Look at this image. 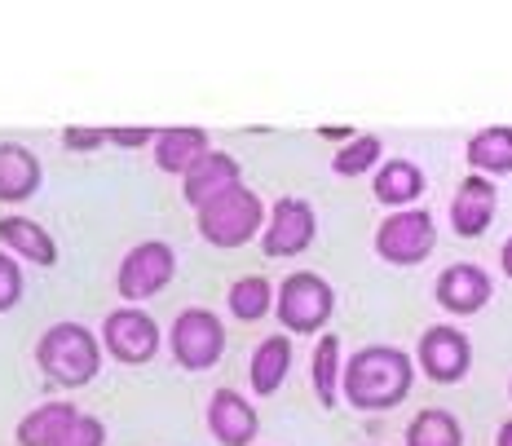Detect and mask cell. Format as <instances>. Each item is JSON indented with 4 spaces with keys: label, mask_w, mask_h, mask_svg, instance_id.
<instances>
[{
    "label": "cell",
    "mask_w": 512,
    "mask_h": 446,
    "mask_svg": "<svg viewBox=\"0 0 512 446\" xmlns=\"http://www.w3.org/2000/svg\"><path fill=\"white\" fill-rule=\"evenodd\" d=\"M18 296H23V270H18V261H9L0 252V314L14 310Z\"/></svg>",
    "instance_id": "4316f807"
},
{
    "label": "cell",
    "mask_w": 512,
    "mask_h": 446,
    "mask_svg": "<svg viewBox=\"0 0 512 446\" xmlns=\"http://www.w3.org/2000/svg\"><path fill=\"white\" fill-rule=\"evenodd\" d=\"M314 208L305 204V199H279L270 212V221H265V235H261V248L265 257H296V252H305L309 243H314Z\"/></svg>",
    "instance_id": "ba28073f"
},
{
    "label": "cell",
    "mask_w": 512,
    "mask_h": 446,
    "mask_svg": "<svg viewBox=\"0 0 512 446\" xmlns=\"http://www.w3.org/2000/svg\"><path fill=\"white\" fill-rule=\"evenodd\" d=\"M102 341L111 349V358L137 367V363H151L155 358L159 327L151 323V314H142V310H115V314H106V323H102Z\"/></svg>",
    "instance_id": "9c48e42d"
},
{
    "label": "cell",
    "mask_w": 512,
    "mask_h": 446,
    "mask_svg": "<svg viewBox=\"0 0 512 446\" xmlns=\"http://www.w3.org/2000/svg\"><path fill=\"white\" fill-rule=\"evenodd\" d=\"M173 354L186 371H208L226 354V327L212 310H186L173 323Z\"/></svg>",
    "instance_id": "8992f818"
},
{
    "label": "cell",
    "mask_w": 512,
    "mask_h": 446,
    "mask_svg": "<svg viewBox=\"0 0 512 446\" xmlns=\"http://www.w3.org/2000/svg\"><path fill=\"white\" fill-rule=\"evenodd\" d=\"M76 416L80 411L67 407V402H40L31 416L18 420V446H53Z\"/></svg>",
    "instance_id": "ffe728a7"
},
{
    "label": "cell",
    "mask_w": 512,
    "mask_h": 446,
    "mask_svg": "<svg viewBox=\"0 0 512 446\" xmlns=\"http://www.w3.org/2000/svg\"><path fill=\"white\" fill-rule=\"evenodd\" d=\"M36 363L53 385H89L98 376V341L80 323H53L36 345Z\"/></svg>",
    "instance_id": "7a4b0ae2"
},
{
    "label": "cell",
    "mask_w": 512,
    "mask_h": 446,
    "mask_svg": "<svg viewBox=\"0 0 512 446\" xmlns=\"http://www.w3.org/2000/svg\"><path fill=\"white\" fill-rule=\"evenodd\" d=\"M499 265H504V274H508V279H512V239L504 243V252H499Z\"/></svg>",
    "instance_id": "4dcf8cb0"
},
{
    "label": "cell",
    "mask_w": 512,
    "mask_h": 446,
    "mask_svg": "<svg viewBox=\"0 0 512 446\" xmlns=\"http://www.w3.org/2000/svg\"><path fill=\"white\" fill-rule=\"evenodd\" d=\"M111 133V142L115 146H146V142H155V129H106Z\"/></svg>",
    "instance_id": "f1b7e54d"
},
{
    "label": "cell",
    "mask_w": 512,
    "mask_h": 446,
    "mask_svg": "<svg viewBox=\"0 0 512 446\" xmlns=\"http://www.w3.org/2000/svg\"><path fill=\"white\" fill-rule=\"evenodd\" d=\"M204 155H208V133L204 129H164L155 137V164L164 168V173L186 177Z\"/></svg>",
    "instance_id": "2e32d148"
},
{
    "label": "cell",
    "mask_w": 512,
    "mask_h": 446,
    "mask_svg": "<svg viewBox=\"0 0 512 446\" xmlns=\"http://www.w3.org/2000/svg\"><path fill=\"white\" fill-rule=\"evenodd\" d=\"M336 385H340V341L327 332L314 349V389H318V402H323L327 411L336 407Z\"/></svg>",
    "instance_id": "cb8c5ba5"
},
{
    "label": "cell",
    "mask_w": 512,
    "mask_h": 446,
    "mask_svg": "<svg viewBox=\"0 0 512 446\" xmlns=\"http://www.w3.org/2000/svg\"><path fill=\"white\" fill-rule=\"evenodd\" d=\"M62 142H67L71 151H93V146L111 142V133H106V129H67V133H62Z\"/></svg>",
    "instance_id": "83f0119b"
},
{
    "label": "cell",
    "mask_w": 512,
    "mask_h": 446,
    "mask_svg": "<svg viewBox=\"0 0 512 446\" xmlns=\"http://www.w3.org/2000/svg\"><path fill=\"white\" fill-rule=\"evenodd\" d=\"M274 305V292L270 283L261 279V274H248V279H239L230 288V314L243 318V323H256V318H265Z\"/></svg>",
    "instance_id": "603a6c76"
},
{
    "label": "cell",
    "mask_w": 512,
    "mask_h": 446,
    "mask_svg": "<svg viewBox=\"0 0 512 446\" xmlns=\"http://www.w3.org/2000/svg\"><path fill=\"white\" fill-rule=\"evenodd\" d=\"M490 274L482 270V265H451V270H442V279H437V305H442L446 314H477V310H486V301H490Z\"/></svg>",
    "instance_id": "8fae6325"
},
{
    "label": "cell",
    "mask_w": 512,
    "mask_h": 446,
    "mask_svg": "<svg viewBox=\"0 0 512 446\" xmlns=\"http://www.w3.org/2000/svg\"><path fill=\"white\" fill-rule=\"evenodd\" d=\"M407 446H464V429L451 411L429 407L407 424Z\"/></svg>",
    "instance_id": "7402d4cb"
},
{
    "label": "cell",
    "mask_w": 512,
    "mask_h": 446,
    "mask_svg": "<svg viewBox=\"0 0 512 446\" xmlns=\"http://www.w3.org/2000/svg\"><path fill=\"white\" fill-rule=\"evenodd\" d=\"M287 367H292V341L287 336H265L261 345H256V354H252V367H248V376H252V389L261 398H270L274 389L287 380Z\"/></svg>",
    "instance_id": "d6986e66"
},
{
    "label": "cell",
    "mask_w": 512,
    "mask_h": 446,
    "mask_svg": "<svg viewBox=\"0 0 512 446\" xmlns=\"http://www.w3.org/2000/svg\"><path fill=\"white\" fill-rule=\"evenodd\" d=\"M0 243H5V248H14L18 257L36 261L40 270L58 265V243H53L45 230H40L36 221H27V217H5V221H0Z\"/></svg>",
    "instance_id": "ac0fdd59"
},
{
    "label": "cell",
    "mask_w": 512,
    "mask_h": 446,
    "mask_svg": "<svg viewBox=\"0 0 512 446\" xmlns=\"http://www.w3.org/2000/svg\"><path fill=\"white\" fill-rule=\"evenodd\" d=\"M31 190H40V159L27 151V146L0 142V199L5 204H18Z\"/></svg>",
    "instance_id": "9a60e30c"
},
{
    "label": "cell",
    "mask_w": 512,
    "mask_h": 446,
    "mask_svg": "<svg viewBox=\"0 0 512 446\" xmlns=\"http://www.w3.org/2000/svg\"><path fill=\"white\" fill-rule=\"evenodd\" d=\"M468 164L477 173H512V129L508 124H495V129H482L468 142Z\"/></svg>",
    "instance_id": "44dd1931"
},
{
    "label": "cell",
    "mask_w": 512,
    "mask_h": 446,
    "mask_svg": "<svg viewBox=\"0 0 512 446\" xmlns=\"http://www.w3.org/2000/svg\"><path fill=\"white\" fill-rule=\"evenodd\" d=\"M261 226H265V208L256 199V190H248L243 182L199 208V235L212 248H243Z\"/></svg>",
    "instance_id": "3957f363"
},
{
    "label": "cell",
    "mask_w": 512,
    "mask_h": 446,
    "mask_svg": "<svg viewBox=\"0 0 512 446\" xmlns=\"http://www.w3.org/2000/svg\"><path fill=\"white\" fill-rule=\"evenodd\" d=\"M495 446H512V420H508V424H499V433H495Z\"/></svg>",
    "instance_id": "f546056e"
},
{
    "label": "cell",
    "mask_w": 512,
    "mask_h": 446,
    "mask_svg": "<svg viewBox=\"0 0 512 446\" xmlns=\"http://www.w3.org/2000/svg\"><path fill=\"white\" fill-rule=\"evenodd\" d=\"M371 190H376L380 204L407 212V204H415V199L424 195V173L411 164V159H389V164H380L376 186Z\"/></svg>",
    "instance_id": "e0dca14e"
},
{
    "label": "cell",
    "mask_w": 512,
    "mask_h": 446,
    "mask_svg": "<svg viewBox=\"0 0 512 446\" xmlns=\"http://www.w3.org/2000/svg\"><path fill=\"white\" fill-rule=\"evenodd\" d=\"M256 407L234 389H217L208 402V429L221 446H248L256 438Z\"/></svg>",
    "instance_id": "4fadbf2b"
},
{
    "label": "cell",
    "mask_w": 512,
    "mask_h": 446,
    "mask_svg": "<svg viewBox=\"0 0 512 446\" xmlns=\"http://www.w3.org/2000/svg\"><path fill=\"white\" fill-rule=\"evenodd\" d=\"M411 380H415V367H411V358L402 354V349L367 345L345 363V380H340V389H345L349 407L389 411V407H398V402L411 394Z\"/></svg>",
    "instance_id": "6da1fadb"
},
{
    "label": "cell",
    "mask_w": 512,
    "mask_h": 446,
    "mask_svg": "<svg viewBox=\"0 0 512 446\" xmlns=\"http://www.w3.org/2000/svg\"><path fill=\"white\" fill-rule=\"evenodd\" d=\"M376 164H380V137H371V133L354 137V142L340 146V151L332 155L336 177H362L367 168H376Z\"/></svg>",
    "instance_id": "d4e9b609"
},
{
    "label": "cell",
    "mask_w": 512,
    "mask_h": 446,
    "mask_svg": "<svg viewBox=\"0 0 512 446\" xmlns=\"http://www.w3.org/2000/svg\"><path fill=\"white\" fill-rule=\"evenodd\" d=\"M495 204H499V190L486 182V177H464L460 190L451 199V226L460 239H477L490 230L495 221Z\"/></svg>",
    "instance_id": "7c38bea8"
},
{
    "label": "cell",
    "mask_w": 512,
    "mask_h": 446,
    "mask_svg": "<svg viewBox=\"0 0 512 446\" xmlns=\"http://www.w3.org/2000/svg\"><path fill=\"white\" fill-rule=\"evenodd\" d=\"M173 274H177L173 248H168V243H159V239H146V243H137V248L120 261V279H115V283H120L124 301H146V296L164 292L168 283H173Z\"/></svg>",
    "instance_id": "52a82bcc"
},
{
    "label": "cell",
    "mask_w": 512,
    "mask_h": 446,
    "mask_svg": "<svg viewBox=\"0 0 512 446\" xmlns=\"http://www.w3.org/2000/svg\"><path fill=\"white\" fill-rule=\"evenodd\" d=\"M420 367L437 385H455V380H464L468 367H473V345H468V336L455 332V327H429V332L420 336Z\"/></svg>",
    "instance_id": "30bf717a"
},
{
    "label": "cell",
    "mask_w": 512,
    "mask_h": 446,
    "mask_svg": "<svg viewBox=\"0 0 512 446\" xmlns=\"http://www.w3.org/2000/svg\"><path fill=\"white\" fill-rule=\"evenodd\" d=\"M433 248H437V226L429 212H420V208L393 212L376 230V252L389 265H420Z\"/></svg>",
    "instance_id": "5b68a950"
},
{
    "label": "cell",
    "mask_w": 512,
    "mask_h": 446,
    "mask_svg": "<svg viewBox=\"0 0 512 446\" xmlns=\"http://www.w3.org/2000/svg\"><path fill=\"white\" fill-rule=\"evenodd\" d=\"M274 310H279V323L287 327V332H301V336L323 332V323L336 310V292H332V283L318 279L314 270H296V274L283 279Z\"/></svg>",
    "instance_id": "277c9868"
},
{
    "label": "cell",
    "mask_w": 512,
    "mask_h": 446,
    "mask_svg": "<svg viewBox=\"0 0 512 446\" xmlns=\"http://www.w3.org/2000/svg\"><path fill=\"white\" fill-rule=\"evenodd\" d=\"M230 186H239V159L226 155V151H208L186 173V190H181V195H186L190 208H204L217 195H226Z\"/></svg>",
    "instance_id": "5bb4252c"
},
{
    "label": "cell",
    "mask_w": 512,
    "mask_h": 446,
    "mask_svg": "<svg viewBox=\"0 0 512 446\" xmlns=\"http://www.w3.org/2000/svg\"><path fill=\"white\" fill-rule=\"evenodd\" d=\"M106 442V429H102V420H93V416H76L62 429V438L53 442V446H102Z\"/></svg>",
    "instance_id": "484cf974"
}]
</instances>
